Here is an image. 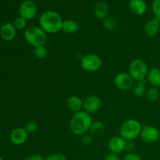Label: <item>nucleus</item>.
<instances>
[{"label":"nucleus","mask_w":160,"mask_h":160,"mask_svg":"<svg viewBox=\"0 0 160 160\" xmlns=\"http://www.w3.org/2000/svg\"><path fill=\"white\" fill-rule=\"evenodd\" d=\"M134 149V143L133 142V141H127L125 150H127V151L129 152H132V151Z\"/></svg>","instance_id":"32"},{"label":"nucleus","mask_w":160,"mask_h":160,"mask_svg":"<svg viewBox=\"0 0 160 160\" xmlns=\"http://www.w3.org/2000/svg\"><path fill=\"white\" fill-rule=\"evenodd\" d=\"M94 137L92 135V134H84L83 135L82 138V144L84 145H89L92 143L93 142Z\"/></svg>","instance_id":"30"},{"label":"nucleus","mask_w":160,"mask_h":160,"mask_svg":"<svg viewBox=\"0 0 160 160\" xmlns=\"http://www.w3.org/2000/svg\"><path fill=\"white\" fill-rule=\"evenodd\" d=\"M148 70V65L142 59H133L128 67V73L136 82L145 81Z\"/></svg>","instance_id":"5"},{"label":"nucleus","mask_w":160,"mask_h":160,"mask_svg":"<svg viewBox=\"0 0 160 160\" xmlns=\"http://www.w3.org/2000/svg\"><path fill=\"white\" fill-rule=\"evenodd\" d=\"M94 15L95 17L100 20H104L105 18L108 17V12H109V6L107 3L103 1H99L95 4L93 9Z\"/></svg>","instance_id":"17"},{"label":"nucleus","mask_w":160,"mask_h":160,"mask_svg":"<svg viewBox=\"0 0 160 160\" xmlns=\"http://www.w3.org/2000/svg\"><path fill=\"white\" fill-rule=\"evenodd\" d=\"M34 55L38 59H43L48 55V51L45 45H40V46L35 47L34 48Z\"/></svg>","instance_id":"23"},{"label":"nucleus","mask_w":160,"mask_h":160,"mask_svg":"<svg viewBox=\"0 0 160 160\" xmlns=\"http://www.w3.org/2000/svg\"><path fill=\"white\" fill-rule=\"evenodd\" d=\"M62 17L56 11L44 12L39 17V27L46 34H56L62 31Z\"/></svg>","instance_id":"2"},{"label":"nucleus","mask_w":160,"mask_h":160,"mask_svg":"<svg viewBox=\"0 0 160 160\" xmlns=\"http://www.w3.org/2000/svg\"><path fill=\"white\" fill-rule=\"evenodd\" d=\"M102 106L101 98L95 95H88L84 100V106L83 109L88 113L92 114L98 112Z\"/></svg>","instance_id":"10"},{"label":"nucleus","mask_w":160,"mask_h":160,"mask_svg":"<svg viewBox=\"0 0 160 160\" xmlns=\"http://www.w3.org/2000/svg\"><path fill=\"white\" fill-rule=\"evenodd\" d=\"M126 143L127 141L123 139L121 136H114L109 139L108 142V148L110 152L119 155L125 150Z\"/></svg>","instance_id":"11"},{"label":"nucleus","mask_w":160,"mask_h":160,"mask_svg":"<svg viewBox=\"0 0 160 160\" xmlns=\"http://www.w3.org/2000/svg\"><path fill=\"white\" fill-rule=\"evenodd\" d=\"M24 160H45V157L40 154H34Z\"/></svg>","instance_id":"33"},{"label":"nucleus","mask_w":160,"mask_h":160,"mask_svg":"<svg viewBox=\"0 0 160 160\" xmlns=\"http://www.w3.org/2000/svg\"><path fill=\"white\" fill-rule=\"evenodd\" d=\"M114 84L120 90L129 91L134 87V80L128 73L120 72L114 78Z\"/></svg>","instance_id":"8"},{"label":"nucleus","mask_w":160,"mask_h":160,"mask_svg":"<svg viewBox=\"0 0 160 160\" xmlns=\"http://www.w3.org/2000/svg\"><path fill=\"white\" fill-rule=\"evenodd\" d=\"M13 25L17 30H23L26 28L27 20L21 17H17V18L14 20Z\"/></svg>","instance_id":"26"},{"label":"nucleus","mask_w":160,"mask_h":160,"mask_svg":"<svg viewBox=\"0 0 160 160\" xmlns=\"http://www.w3.org/2000/svg\"><path fill=\"white\" fill-rule=\"evenodd\" d=\"M67 106L71 112L76 113L82 110L83 106H84V101L81 97L78 95H71L67 100Z\"/></svg>","instance_id":"15"},{"label":"nucleus","mask_w":160,"mask_h":160,"mask_svg":"<svg viewBox=\"0 0 160 160\" xmlns=\"http://www.w3.org/2000/svg\"><path fill=\"white\" fill-rule=\"evenodd\" d=\"M93 120H92L91 114L88 113L84 110L73 113L70 120V131L73 134L76 136L84 135L88 131H90Z\"/></svg>","instance_id":"1"},{"label":"nucleus","mask_w":160,"mask_h":160,"mask_svg":"<svg viewBox=\"0 0 160 160\" xmlns=\"http://www.w3.org/2000/svg\"><path fill=\"white\" fill-rule=\"evenodd\" d=\"M102 66V60L101 58L94 53L86 54L81 58V67L84 71L93 73L101 69Z\"/></svg>","instance_id":"6"},{"label":"nucleus","mask_w":160,"mask_h":160,"mask_svg":"<svg viewBox=\"0 0 160 160\" xmlns=\"http://www.w3.org/2000/svg\"><path fill=\"white\" fill-rule=\"evenodd\" d=\"M117 20L113 17H107L103 20V26L108 31H113L117 28Z\"/></svg>","instance_id":"22"},{"label":"nucleus","mask_w":160,"mask_h":160,"mask_svg":"<svg viewBox=\"0 0 160 160\" xmlns=\"http://www.w3.org/2000/svg\"><path fill=\"white\" fill-rule=\"evenodd\" d=\"M130 9L136 15H143L147 11V4L145 0H131Z\"/></svg>","instance_id":"16"},{"label":"nucleus","mask_w":160,"mask_h":160,"mask_svg":"<svg viewBox=\"0 0 160 160\" xmlns=\"http://www.w3.org/2000/svg\"><path fill=\"white\" fill-rule=\"evenodd\" d=\"M123 160H142V158L138 153L135 152H128L124 156Z\"/></svg>","instance_id":"29"},{"label":"nucleus","mask_w":160,"mask_h":160,"mask_svg":"<svg viewBox=\"0 0 160 160\" xmlns=\"http://www.w3.org/2000/svg\"><path fill=\"white\" fill-rule=\"evenodd\" d=\"M152 11L155 18L160 22V0H155L153 2Z\"/></svg>","instance_id":"27"},{"label":"nucleus","mask_w":160,"mask_h":160,"mask_svg":"<svg viewBox=\"0 0 160 160\" xmlns=\"http://www.w3.org/2000/svg\"><path fill=\"white\" fill-rule=\"evenodd\" d=\"M23 36L27 42L34 48L40 45H45L47 41V34L40 27H29L24 31Z\"/></svg>","instance_id":"4"},{"label":"nucleus","mask_w":160,"mask_h":160,"mask_svg":"<svg viewBox=\"0 0 160 160\" xmlns=\"http://www.w3.org/2000/svg\"><path fill=\"white\" fill-rule=\"evenodd\" d=\"M140 137L147 144H154L160 138V132L158 128L151 125H143Z\"/></svg>","instance_id":"7"},{"label":"nucleus","mask_w":160,"mask_h":160,"mask_svg":"<svg viewBox=\"0 0 160 160\" xmlns=\"http://www.w3.org/2000/svg\"><path fill=\"white\" fill-rule=\"evenodd\" d=\"M142 125L135 119H129L123 122L120 128V136L126 141H134L140 137Z\"/></svg>","instance_id":"3"},{"label":"nucleus","mask_w":160,"mask_h":160,"mask_svg":"<svg viewBox=\"0 0 160 160\" xmlns=\"http://www.w3.org/2000/svg\"><path fill=\"white\" fill-rule=\"evenodd\" d=\"M160 30V22L159 20H156V18L150 20L149 21L145 23V27H144V31L145 34H146L148 37L153 38L159 33Z\"/></svg>","instance_id":"14"},{"label":"nucleus","mask_w":160,"mask_h":160,"mask_svg":"<svg viewBox=\"0 0 160 160\" xmlns=\"http://www.w3.org/2000/svg\"><path fill=\"white\" fill-rule=\"evenodd\" d=\"M38 128V125L37 122L29 121L25 125L24 129L26 130V131L28 134H34V133L37 131Z\"/></svg>","instance_id":"25"},{"label":"nucleus","mask_w":160,"mask_h":160,"mask_svg":"<svg viewBox=\"0 0 160 160\" xmlns=\"http://www.w3.org/2000/svg\"><path fill=\"white\" fill-rule=\"evenodd\" d=\"M78 29H79V25L78 22L75 21L74 20L68 19V20H63L62 22V31L67 34H74L78 31Z\"/></svg>","instance_id":"19"},{"label":"nucleus","mask_w":160,"mask_h":160,"mask_svg":"<svg viewBox=\"0 0 160 160\" xmlns=\"http://www.w3.org/2000/svg\"><path fill=\"white\" fill-rule=\"evenodd\" d=\"M104 160H121V159H120V157L119 156L118 154L109 152V154L105 157Z\"/></svg>","instance_id":"31"},{"label":"nucleus","mask_w":160,"mask_h":160,"mask_svg":"<svg viewBox=\"0 0 160 160\" xmlns=\"http://www.w3.org/2000/svg\"><path fill=\"white\" fill-rule=\"evenodd\" d=\"M106 131V126L102 121H93L90 128V134L93 137H101Z\"/></svg>","instance_id":"20"},{"label":"nucleus","mask_w":160,"mask_h":160,"mask_svg":"<svg viewBox=\"0 0 160 160\" xmlns=\"http://www.w3.org/2000/svg\"><path fill=\"white\" fill-rule=\"evenodd\" d=\"M0 160H3V159H2V158L1 156H0Z\"/></svg>","instance_id":"34"},{"label":"nucleus","mask_w":160,"mask_h":160,"mask_svg":"<svg viewBox=\"0 0 160 160\" xmlns=\"http://www.w3.org/2000/svg\"><path fill=\"white\" fill-rule=\"evenodd\" d=\"M133 93L136 97H142L146 94V81H137L133 87Z\"/></svg>","instance_id":"21"},{"label":"nucleus","mask_w":160,"mask_h":160,"mask_svg":"<svg viewBox=\"0 0 160 160\" xmlns=\"http://www.w3.org/2000/svg\"><path fill=\"white\" fill-rule=\"evenodd\" d=\"M17 34V29L11 23H6L0 28V35L5 41H12L15 38Z\"/></svg>","instance_id":"13"},{"label":"nucleus","mask_w":160,"mask_h":160,"mask_svg":"<svg viewBox=\"0 0 160 160\" xmlns=\"http://www.w3.org/2000/svg\"><path fill=\"white\" fill-rule=\"evenodd\" d=\"M146 79L152 87H160V69L154 67L148 70Z\"/></svg>","instance_id":"18"},{"label":"nucleus","mask_w":160,"mask_h":160,"mask_svg":"<svg viewBox=\"0 0 160 160\" xmlns=\"http://www.w3.org/2000/svg\"><path fill=\"white\" fill-rule=\"evenodd\" d=\"M10 141L16 145H22L28 138V133L24 128H17L12 130L10 133Z\"/></svg>","instance_id":"12"},{"label":"nucleus","mask_w":160,"mask_h":160,"mask_svg":"<svg viewBox=\"0 0 160 160\" xmlns=\"http://www.w3.org/2000/svg\"><path fill=\"white\" fill-rule=\"evenodd\" d=\"M146 96L150 102L157 101L159 96V92L157 88H150L146 92Z\"/></svg>","instance_id":"24"},{"label":"nucleus","mask_w":160,"mask_h":160,"mask_svg":"<svg viewBox=\"0 0 160 160\" xmlns=\"http://www.w3.org/2000/svg\"><path fill=\"white\" fill-rule=\"evenodd\" d=\"M45 160H67V156L61 152H56L51 154L45 159Z\"/></svg>","instance_id":"28"},{"label":"nucleus","mask_w":160,"mask_h":160,"mask_svg":"<svg viewBox=\"0 0 160 160\" xmlns=\"http://www.w3.org/2000/svg\"><path fill=\"white\" fill-rule=\"evenodd\" d=\"M38 12V7L36 3L32 0H24L20 4L19 8V12L20 17L26 20H32L35 17Z\"/></svg>","instance_id":"9"}]
</instances>
